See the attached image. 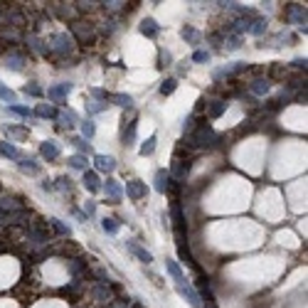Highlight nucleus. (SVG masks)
<instances>
[{
	"label": "nucleus",
	"instance_id": "nucleus-1",
	"mask_svg": "<svg viewBox=\"0 0 308 308\" xmlns=\"http://www.w3.org/2000/svg\"><path fill=\"white\" fill-rule=\"evenodd\" d=\"M165 269H168V274L173 276L178 293L190 303V308H200V296H197V291L188 284V279H185V274H183V269H180V264L173 261V259H165Z\"/></svg>",
	"mask_w": 308,
	"mask_h": 308
},
{
	"label": "nucleus",
	"instance_id": "nucleus-35",
	"mask_svg": "<svg viewBox=\"0 0 308 308\" xmlns=\"http://www.w3.org/2000/svg\"><path fill=\"white\" fill-rule=\"evenodd\" d=\"M22 92H25V94H30V97H45V92H42V89H39L37 84H25V89H22Z\"/></svg>",
	"mask_w": 308,
	"mask_h": 308
},
{
	"label": "nucleus",
	"instance_id": "nucleus-30",
	"mask_svg": "<svg viewBox=\"0 0 308 308\" xmlns=\"http://www.w3.org/2000/svg\"><path fill=\"white\" fill-rule=\"evenodd\" d=\"M101 227H104V232H109V234H116L118 232V222H116L114 217H104L101 219Z\"/></svg>",
	"mask_w": 308,
	"mask_h": 308
},
{
	"label": "nucleus",
	"instance_id": "nucleus-20",
	"mask_svg": "<svg viewBox=\"0 0 308 308\" xmlns=\"http://www.w3.org/2000/svg\"><path fill=\"white\" fill-rule=\"evenodd\" d=\"M18 168L22 170V173H30V175H37L39 173V165L35 163V160H30V158H20Z\"/></svg>",
	"mask_w": 308,
	"mask_h": 308
},
{
	"label": "nucleus",
	"instance_id": "nucleus-2",
	"mask_svg": "<svg viewBox=\"0 0 308 308\" xmlns=\"http://www.w3.org/2000/svg\"><path fill=\"white\" fill-rule=\"evenodd\" d=\"M25 219H27V210L20 200H15V197L0 200V222L3 225H20Z\"/></svg>",
	"mask_w": 308,
	"mask_h": 308
},
{
	"label": "nucleus",
	"instance_id": "nucleus-8",
	"mask_svg": "<svg viewBox=\"0 0 308 308\" xmlns=\"http://www.w3.org/2000/svg\"><path fill=\"white\" fill-rule=\"evenodd\" d=\"M126 195L136 202V200H143V197L148 195V188H146V183H141V180H128V183H126Z\"/></svg>",
	"mask_w": 308,
	"mask_h": 308
},
{
	"label": "nucleus",
	"instance_id": "nucleus-14",
	"mask_svg": "<svg viewBox=\"0 0 308 308\" xmlns=\"http://www.w3.org/2000/svg\"><path fill=\"white\" fill-rule=\"evenodd\" d=\"M0 155H3V158H8V160H20V158H22V153H20L18 146H13V143H8V141H3V143H0Z\"/></svg>",
	"mask_w": 308,
	"mask_h": 308
},
{
	"label": "nucleus",
	"instance_id": "nucleus-5",
	"mask_svg": "<svg viewBox=\"0 0 308 308\" xmlns=\"http://www.w3.org/2000/svg\"><path fill=\"white\" fill-rule=\"evenodd\" d=\"M175 244H178V254H180V259H183L188 267H195V259H193V254H190L188 239H185V234H183V232H175ZM195 269H197V267H195Z\"/></svg>",
	"mask_w": 308,
	"mask_h": 308
},
{
	"label": "nucleus",
	"instance_id": "nucleus-12",
	"mask_svg": "<svg viewBox=\"0 0 308 308\" xmlns=\"http://www.w3.org/2000/svg\"><path fill=\"white\" fill-rule=\"evenodd\" d=\"M39 155L45 158V160H57L59 158V146L55 141H45L42 146H39Z\"/></svg>",
	"mask_w": 308,
	"mask_h": 308
},
{
	"label": "nucleus",
	"instance_id": "nucleus-13",
	"mask_svg": "<svg viewBox=\"0 0 308 308\" xmlns=\"http://www.w3.org/2000/svg\"><path fill=\"white\" fill-rule=\"evenodd\" d=\"M249 92L251 94H256V97H264V94H269L271 92V81L269 79H254L249 84Z\"/></svg>",
	"mask_w": 308,
	"mask_h": 308
},
{
	"label": "nucleus",
	"instance_id": "nucleus-27",
	"mask_svg": "<svg viewBox=\"0 0 308 308\" xmlns=\"http://www.w3.org/2000/svg\"><path fill=\"white\" fill-rule=\"evenodd\" d=\"M22 64H25V57H18V55H8V64H5V67H10L13 72H20V69H22Z\"/></svg>",
	"mask_w": 308,
	"mask_h": 308
},
{
	"label": "nucleus",
	"instance_id": "nucleus-6",
	"mask_svg": "<svg viewBox=\"0 0 308 308\" xmlns=\"http://www.w3.org/2000/svg\"><path fill=\"white\" fill-rule=\"evenodd\" d=\"M69 92H72V84H69V81H62L57 86H50V89H47V99H52V101H57V104H64V99L69 97Z\"/></svg>",
	"mask_w": 308,
	"mask_h": 308
},
{
	"label": "nucleus",
	"instance_id": "nucleus-22",
	"mask_svg": "<svg viewBox=\"0 0 308 308\" xmlns=\"http://www.w3.org/2000/svg\"><path fill=\"white\" fill-rule=\"evenodd\" d=\"M0 99L3 101H8V106H13V104H18V94L13 92V89H8L3 81H0Z\"/></svg>",
	"mask_w": 308,
	"mask_h": 308
},
{
	"label": "nucleus",
	"instance_id": "nucleus-17",
	"mask_svg": "<svg viewBox=\"0 0 308 308\" xmlns=\"http://www.w3.org/2000/svg\"><path fill=\"white\" fill-rule=\"evenodd\" d=\"M141 32H143L146 37H155V35L160 32V25H158L153 18H146L141 22Z\"/></svg>",
	"mask_w": 308,
	"mask_h": 308
},
{
	"label": "nucleus",
	"instance_id": "nucleus-25",
	"mask_svg": "<svg viewBox=\"0 0 308 308\" xmlns=\"http://www.w3.org/2000/svg\"><path fill=\"white\" fill-rule=\"evenodd\" d=\"M249 32L251 35H261V32H267V20L254 18L251 20V25H249Z\"/></svg>",
	"mask_w": 308,
	"mask_h": 308
},
{
	"label": "nucleus",
	"instance_id": "nucleus-29",
	"mask_svg": "<svg viewBox=\"0 0 308 308\" xmlns=\"http://www.w3.org/2000/svg\"><path fill=\"white\" fill-rule=\"evenodd\" d=\"M8 111L10 114H15V116H22V118H32V111L30 109H25V106H18V104H13V106H8Z\"/></svg>",
	"mask_w": 308,
	"mask_h": 308
},
{
	"label": "nucleus",
	"instance_id": "nucleus-33",
	"mask_svg": "<svg viewBox=\"0 0 308 308\" xmlns=\"http://www.w3.org/2000/svg\"><path fill=\"white\" fill-rule=\"evenodd\" d=\"M183 37L188 39V42H197V39H200V32L193 30L190 25H185V27H183Z\"/></svg>",
	"mask_w": 308,
	"mask_h": 308
},
{
	"label": "nucleus",
	"instance_id": "nucleus-40",
	"mask_svg": "<svg viewBox=\"0 0 308 308\" xmlns=\"http://www.w3.org/2000/svg\"><path fill=\"white\" fill-rule=\"evenodd\" d=\"M57 183H59V185H57L59 190H67V193L72 190V180H69V178H59Z\"/></svg>",
	"mask_w": 308,
	"mask_h": 308
},
{
	"label": "nucleus",
	"instance_id": "nucleus-4",
	"mask_svg": "<svg viewBox=\"0 0 308 308\" xmlns=\"http://www.w3.org/2000/svg\"><path fill=\"white\" fill-rule=\"evenodd\" d=\"M72 35L77 37L79 45H92L94 37H97V27L92 22H81V20H74L72 22Z\"/></svg>",
	"mask_w": 308,
	"mask_h": 308
},
{
	"label": "nucleus",
	"instance_id": "nucleus-10",
	"mask_svg": "<svg viewBox=\"0 0 308 308\" xmlns=\"http://www.w3.org/2000/svg\"><path fill=\"white\" fill-rule=\"evenodd\" d=\"M94 163H97L99 173H114L116 170V158H111V155H94Z\"/></svg>",
	"mask_w": 308,
	"mask_h": 308
},
{
	"label": "nucleus",
	"instance_id": "nucleus-26",
	"mask_svg": "<svg viewBox=\"0 0 308 308\" xmlns=\"http://www.w3.org/2000/svg\"><path fill=\"white\" fill-rule=\"evenodd\" d=\"M175 89H178V79H165V81L160 84V94H163V97H170Z\"/></svg>",
	"mask_w": 308,
	"mask_h": 308
},
{
	"label": "nucleus",
	"instance_id": "nucleus-32",
	"mask_svg": "<svg viewBox=\"0 0 308 308\" xmlns=\"http://www.w3.org/2000/svg\"><path fill=\"white\" fill-rule=\"evenodd\" d=\"M153 151H155V136H151V138H148V141L138 148V153H141V155H151Z\"/></svg>",
	"mask_w": 308,
	"mask_h": 308
},
{
	"label": "nucleus",
	"instance_id": "nucleus-9",
	"mask_svg": "<svg viewBox=\"0 0 308 308\" xmlns=\"http://www.w3.org/2000/svg\"><path fill=\"white\" fill-rule=\"evenodd\" d=\"M126 249L131 251L138 261H143V264H151V261H153V254H151L148 249H143L138 242H126Z\"/></svg>",
	"mask_w": 308,
	"mask_h": 308
},
{
	"label": "nucleus",
	"instance_id": "nucleus-16",
	"mask_svg": "<svg viewBox=\"0 0 308 308\" xmlns=\"http://www.w3.org/2000/svg\"><path fill=\"white\" fill-rule=\"evenodd\" d=\"M84 188L89 190V193H99L101 190V185H99V175L94 170H84Z\"/></svg>",
	"mask_w": 308,
	"mask_h": 308
},
{
	"label": "nucleus",
	"instance_id": "nucleus-23",
	"mask_svg": "<svg viewBox=\"0 0 308 308\" xmlns=\"http://www.w3.org/2000/svg\"><path fill=\"white\" fill-rule=\"evenodd\" d=\"M97 136V126H94V121H81V138L84 141H89V138H94Z\"/></svg>",
	"mask_w": 308,
	"mask_h": 308
},
{
	"label": "nucleus",
	"instance_id": "nucleus-37",
	"mask_svg": "<svg viewBox=\"0 0 308 308\" xmlns=\"http://www.w3.org/2000/svg\"><path fill=\"white\" fill-rule=\"evenodd\" d=\"M92 97L99 99L101 104H106V101H109V92H104V89H97V86H94V89H92Z\"/></svg>",
	"mask_w": 308,
	"mask_h": 308
},
{
	"label": "nucleus",
	"instance_id": "nucleus-28",
	"mask_svg": "<svg viewBox=\"0 0 308 308\" xmlns=\"http://www.w3.org/2000/svg\"><path fill=\"white\" fill-rule=\"evenodd\" d=\"M136 141V121H128V131H123V146H134Z\"/></svg>",
	"mask_w": 308,
	"mask_h": 308
},
{
	"label": "nucleus",
	"instance_id": "nucleus-11",
	"mask_svg": "<svg viewBox=\"0 0 308 308\" xmlns=\"http://www.w3.org/2000/svg\"><path fill=\"white\" fill-rule=\"evenodd\" d=\"M104 193L109 195V197H111L114 202H118V200L123 197V188H121V185L116 183L114 178H106V183H104Z\"/></svg>",
	"mask_w": 308,
	"mask_h": 308
},
{
	"label": "nucleus",
	"instance_id": "nucleus-21",
	"mask_svg": "<svg viewBox=\"0 0 308 308\" xmlns=\"http://www.w3.org/2000/svg\"><path fill=\"white\" fill-rule=\"evenodd\" d=\"M225 109H227V104H225L222 99H217V101H212V104H210L207 114H210V118H219V116L225 114Z\"/></svg>",
	"mask_w": 308,
	"mask_h": 308
},
{
	"label": "nucleus",
	"instance_id": "nucleus-42",
	"mask_svg": "<svg viewBox=\"0 0 308 308\" xmlns=\"http://www.w3.org/2000/svg\"><path fill=\"white\" fill-rule=\"evenodd\" d=\"M291 64H293L296 69H303V72H306V59H296V62H291Z\"/></svg>",
	"mask_w": 308,
	"mask_h": 308
},
{
	"label": "nucleus",
	"instance_id": "nucleus-18",
	"mask_svg": "<svg viewBox=\"0 0 308 308\" xmlns=\"http://www.w3.org/2000/svg\"><path fill=\"white\" fill-rule=\"evenodd\" d=\"M32 114L39 116V118H55V121H57L59 111L55 109V106H50V104H37V109H35Z\"/></svg>",
	"mask_w": 308,
	"mask_h": 308
},
{
	"label": "nucleus",
	"instance_id": "nucleus-39",
	"mask_svg": "<svg viewBox=\"0 0 308 308\" xmlns=\"http://www.w3.org/2000/svg\"><path fill=\"white\" fill-rule=\"evenodd\" d=\"M5 134H13V136H20V138H25V136H27V128H15V126H5Z\"/></svg>",
	"mask_w": 308,
	"mask_h": 308
},
{
	"label": "nucleus",
	"instance_id": "nucleus-24",
	"mask_svg": "<svg viewBox=\"0 0 308 308\" xmlns=\"http://www.w3.org/2000/svg\"><path fill=\"white\" fill-rule=\"evenodd\" d=\"M74 170H86V165H89V160H86V155H72L69 160H67Z\"/></svg>",
	"mask_w": 308,
	"mask_h": 308
},
{
	"label": "nucleus",
	"instance_id": "nucleus-34",
	"mask_svg": "<svg viewBox=\"0 0 308 308\" xmlns=\"http://www.w3.org/2000/svg\"><path fill=\"white\" fill-rule=\"evenodd\" d=\"M106 106H109V104H101V101H89V104H86V111H89V114H101Z\"/></svg>",
	"mask_w": 308,
	"mask_h": 308
},
{
	"label": "nucleus",
	"instance_id": "nucleus-15",
	"mask_svg": "<svg viewBox=\"0 0 308 308\" xmlns=\"http://www.w3.org/2000/svg\"><path fill=\"white\" fill-rule=\"evenodd\" d=\"M168 188H170V173H168V170H158V173H155V190L165 195Z\"/></svg>",
	"mask_w": 308,
	"mask_h": 308
},
{
	"label": "nucleus",
	"instance_id": "nucleus-3",
	"mask_svg": "<svg viewBox=\"0 0 308 308\" xmlns=\"http://www.w3.org/2000/svg\"><path fill=\"white\" fill-rule=\"evenodd\" d=\"M47 52H55V55H59V57H67V55H72V52H74V39H72V35H67V32L52 35Z\"/></svg>",
	"mask_w": 308,
	"mask_h": 308
},
{
	"label": "nucleus",
	"instance_id": "nucleus-7",
	"mask_svg": "<svg viewBox=\"0 0 308 308\" xmlns=\"http://www.w3.org/2000/svg\"><path fill=\"white\" fill-rule=\"evenodd\" d=\"M289 22L298 25V27L306 32V8L298 5V3H293V5L289 8Z\"/></svg>",
	"mask_w": 308,
	"mask_h": 308
},
{
	"label": "nucleus",
	"instance_id": "nucleus-36",
	"mask_svg": "<svg viewBox=\"0 0 308 308\" xmlns=\"http://www.w3.org/2000/svg\"><path fill=\"white\" fill-rule=\"evenodd\" d=\"M72 143H74V146H77V148H79V151H81L84 155L92 153V146H89V143H86L84 138H72Z\"/></svg>",
	"mask_w": 308,
	"mask_h": 308
},
{
	"label": "nucleus",
	"instance_id": "nucleus-31",
	"mask_svg": "<svg viewBox=\"0 0 308 308\" xmlns=\"http://www.w3.org/2000/svg\"><path fill=\"white\" fill-rule=\"evenodd\" d=\"M50 225H52V227H55V232H59L62 237H69V234H72V230H69L67 225H62L57 217H52V219H50Z\"/></svg>",
	"mask_w": 308,
	"mask_h": 308
},
{
	"label": "nucleus",
	"instance_id": "nucleus-41",
	"mask_svg": "<svg viewBox=\"0 0 308 308\" xmlns=\"http://www.w3.org/2000/svg\"><path fill=\"white\" fill-rule=\"evenodd\" d=\"M84 212H86V217L94 214V212H97V205H94V202H86V205H84Z\"/></svg>",
	"mask_w": 308,
	"mask_h": 308
},
{
	"label": "nucleus",
	"instance_id": "nucleus-19",
	"mask_svg": "<svg viewBox=\"0 0 308 308\" xmlns=\"http://www.w3.org/2000/svg\"><path fill=\"white\" fill-rule=\"evenodd\" d=\"M109 101L121 106V109H131L134 106V97L131 94H109Z\"/></svg>",
	"mask_w": 308,
	"mask_h": 308
},
{
	"label": "nucleus",
	"instance_id": "nucleus-38",
	"mask_svg": "<svg viewBox=\"0 0 308 308\" xmlns=\"http://www.w3.org/2000/svg\"><path fill=\"white\" fill-rule=\"evenodd\" d=\"M210 59V52H205V50H197L193 55V62H197V64H202V62H207Z\"/></svg>",
	"mask_w": 308,
	"mask_h": 308
}]
</instances>
